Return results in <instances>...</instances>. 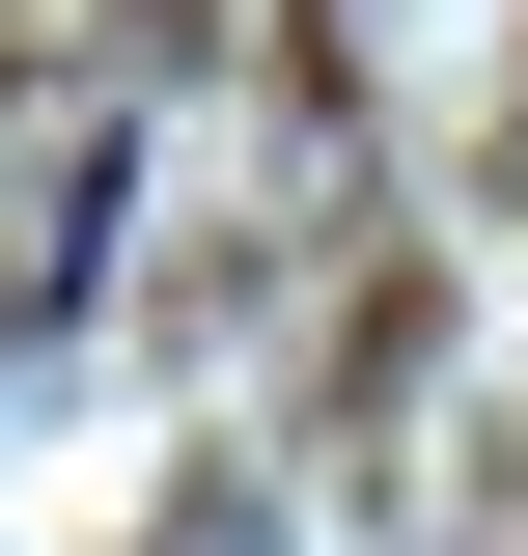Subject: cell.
<instances>
[{
	"mask_svg": "<svg viewBox=\"0 0 528 556\" xmlns=\"http://www.w3.org/2000/svg\"><path fill=\"white\" fill-rule=\"evenodd\" d=\"M167 556H306V529H278V501H196V529H167Z\"/></svg>",
	"mask_w": 528,
	"mask_h": 556,
	"instance_id": "obj_1",
	"label": "cell"
}]
</instances>
